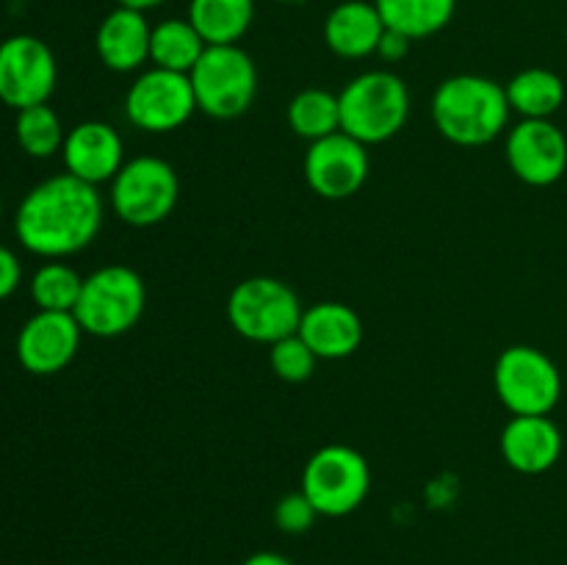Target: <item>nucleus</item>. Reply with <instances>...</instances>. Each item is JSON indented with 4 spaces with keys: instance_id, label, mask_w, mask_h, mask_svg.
Returning <instances> with one entry per match:
<instances>
[{
    "instance_id": "8",
    "label": "nucleus",
    "mask_w": 567,
    "mask_h": 565,
    "mask_svg": "<svg viewBox=\"0 0 567 565\" xmlns=\"http://www.w3.org/2000/svg\"><path fill=\"white\" fill-rule=\"evenodd\" d=\"M493 388L513 415H551L563 399V374L543 349L515 343L496 358Z\"/></svg>"
},
{
    "instance_id": "14",
    "label": "nucleus",
    "mask_w": 567,
    "mask_h": 565,
    "mask_svg": "<svg viewBox=\"0 0 567 565\" xmlns=\"http://www.w3.org/2000/svg\"><path fill=\"white\" fill-rule=\"evenodd\" d=\"M83 330L75 314L37 310L17 332V360L37 377H53L75 360Z\"/></svg>"
},
{
    "instance_id": "13",
    "label": "nucleus",
    "mask_w": 567,
    "mask_h": 565,
    "mask_svg": "<svg viewBox=\"0 0 567 565\" xmlns=\"http://www.w3.org/2000/svg\"><path fill=\"white\" fill-rule=\"evenodd\" d=\"M504 155L526 186H554L567 172V136L551 120H520L509 127Z\"/></svg>"
},
{
    "instance_id": "30",
    "label": "nucleus",
    "mask_w": 567,
    "mask_h": 565,
    "mask_svg": "<svg viewBox=\"0 0 567 565\" xmlns=\"http://www.w3.org/2000/svg\"><path fill=\"white\" fill-rule=\"evenodd\" d=\"M410 44H413V39L404 37V33H399V31H391V28H385V33H382V39H380V48H377V55H380L382 61H388V64H396V61L408 59Z\"/></svg>"
},
{
    "instance_id": "29",
    "label": "nucleus",
    "mask_w": 567,
    "mask_h": 565,
    "mask_svg": "<svg viewBox=\"0 0 567 565\" xmlns=\"http://www.w3.org/2000/svg\"><path fill=\"white\" fill-rule=\"evenodd\" d=\"M22 282V264L9 247L0 244V299L11 297Z\"/></svg>"
},
{
    "instance_id": "20",
    "label": "nucleus",
    "mask_w": 567,
    "mask_h": 565,
    "mask_svg": "<svg viewBox=\"0 0 567 565\" xmlns=\"http://www.w3.org/2000/svg\"><path fill=\"white\" fill-rule=\"evenodd\" d=\"M509 109L520 120H551L565 105V81L546 66H526L509 78L507 86Z\"/></svg>"
},
{
    "instance_id": "4",
    "label": "nucleus",
    "mask_w": 567,
    "mask_h": 565,
    "mask_svg": "<svg viewBox=\"0 0 567 565\" xmlns=\"http://www.w3.org/2000/svg\"><path fill=\"white\" fill-rule=\"evenodd\" d=\"M144 305L147 286L142 275L125 264H109L83 277L81 299L72 314L86 336L120 338L138 325Z\"/></svg>"
},
{
    "instance_id": "10",
    "label": "nucleus",
    "mask_w": 567,
    "mask_h": 565,
    "mask_svg": "<svg viewBox=\"0 0 567 565\" xmlns=\"http://www.w3.org/2000/svg\"><path fill=\"white\" fill-rule=\"evenodd\" d=\"M197 111L192 78L183 72L150 66L125 94V116L144 133H172Z\"/></svg>"
},
{
    "instance_id": "22",
    "label": "nucleus",
    "mask_w": 567,
    "mask_h": 565,
    "mask_svg": "<svg viewBox=\"0 0 567 565\" xmlns=\"http://www.w3.org/2000/svg\"><path fill=\"white\" fill-rule=\"evenodd\" d=\"M205 39L199 37L197 28L188 22V17H169L153 25V39H150V64L172 72H188L197 66L205 53Z\"/></svg>"
},
{
    "instance_id": "21",
    "label": "nucleus",
    "mask_w": 567,
    "mask_h": 565,
    "mask_svg": "<svg viewBox=\"0 0 567 565\" xmlns=\"http://www.w3.org/2000/svg\"><path fill=\"white\" fill-rule=\"evenodd\" d=\"M188 22L205 44H238L255 20V0H188Z\"/></svg>"
},
{
    "instance_id": "32",
    "label": "nucleus",
    "mask_w": 567,
    "mask_h": 565,
    "mask_svg": "<svg viewBox=\"0 0 567 565\" xmlns=\"http://www.w3.org/2000/svg\"><path fill=\"white\" fill-rule=\"evenodd\" d=\"M166 0H116V6H125V9H136V11H144L147 14L150 9H158V6H164Z\"/></svg>"
},
{
    "instance_id": "26",
    "label": "nucleus",
    "mask_w": 567,
    "mask_h": 565,
    "mask_svg": "<svg viewBox=\"0 0 567 565\" xmlns=\"http://www.w3.org/2000/svg\"><path fill=\"white\" fill-rule=\"evenodd\" d=\"M14 133L22 153H28L31 158H50V155L61 153L66 138L61 116L48 103L17 111Z\"/></svg>"
},
{
    "instance_id": "11",
    "label": "nucleus",
    "mask_w": 567,
    "mask_h": 565,
    "mask_svg": "<svg viewBox=\"0 0 567 565\" xmlns=\"http://www.w3.org/2000/svg\"><path fill=\"white\" fill-rule=\"evenodd\" d=\"M59 83V64L48 44L31 33L0 42V103L22 111L48 103Z\"/></svg>"
},
{
    "instance_id": "25",
    "label": "nucleus",
    "mask_w": 567,
    "mask_h": 565,
    "mask_svg": "<svg viewBox=\"0 0 567 565\" xmlns=\"http://www.w3.org/2000/svg\"><path fill=\"white\" fill-rule=\"evenodd\" d=\"M83 277L64 260H48L31 277V299L39 310L72 314L81 299Z\"/></svg>"
},
{
    "instance_id": "33",
    "label": "nucleus",
    "mask_w": 567,
    "mask_h": 565,
    "mask_svg": "<svg viewBox=\"0 0 567 565\" xmlns=\"http://www.w3.org/2000/svg\"><path fill=\"white\" fill-rule=\"evenodd\" d=\"M280 3H297V0H280Z\"/></svg>"
},
{
    "instance_id": "9",
    "label": "nucleus",
    "mask_w": 567,
    "mask_h": 565,
    "mask_svg": "<svg viewBox=\"0 0 567 565\" xmlns=\"http://www.w3.org/2000/svg\"><path fill=\"white\" fill-rule=\"evenodd\" d=\"M299 491L310 499L319 515L341 518L354 513L371 491L369 460L347 443H327L305 463Z\"/></svg>"
},
{
    "instance_id": "5",
    "label": "nucleus",
    "mask_w": 567,
    "mask_h": 565,
    "mask_svg": "<svg viewBox=\"0 0 567 565\" xmlns=\"http://www.w3.org/2000/svg\"><path fill=\"white\" fill-rule=\"evenodd\" d=\"M188 78L197 109L214 120H236L258 97V66L241 44H208Z\"/></svg>"
},
{
    "instance_id": "2",
    "label": "nucleus",
    "mask_w": 567,
    "mask_h": 565,
    "mask_svg": "<svg viewBox=\"0 0 567 565\" xmlns=\"http://www.w3.org/2000/svg\"><path fill=\"white\" fill-rule=\"evenodd\" d=\"M432 122L437 133L460 147H482L507 131L509 100L498 81L476 72L452 75L432 94Z\"/></svg>"
},
{
    "instance_id": "23",
    "label": "nucleus",
    "mask_w": 567,
    "mask_h": 565,
    "mask_svg": "<svg viewBox=\"0 0 567 565\" xmlns=\"http://www.w3.org/2000/svg\"><path fill=\"white\" fill-rule=\"evenodd\" d=\"M374 6L385 28L413 42L441 33L457 14V0H374Z\"/></svg>"
},
{
    "instance_id": "7",
    "label": "nucleus",
    "mask_w": 567,
    "mask_h": 565,
    "mask_svg": "<svg viewBox=\"0 0 567 565\" xmlns=\"http://www.w3.org/2000/svg\"><path fill=\"white\" fill-rule=\"evenodd\" d=\"M111 210L131 227H153L169 219L181 199V177L169 161L158 155H136L125 161L111 181Z\"/></svg>"
},
{
    "instance_id": "6",
    "label": "nucleus",
    "mask_w": 567,
    "mask_h": 565,
    "mask_svg": "<svg viewBox=\"0 0 567 565\" xmlns=\"http://www.w3.org/2000/svg\"><path fill=\"white\" fill-rule=\"evenodd\" d=\"M302 302L288 282L277 277H247L227 297V321L241 338L255 343H277L293 336L302 321Z\"/></svg>"
},
{
    "instance_id": "17",
    "label": "nucleus",
    "mask_w": 567,
    "mask_h": 565,
    "mask_svg": "<svg viewBox=\"0 0 567 565\" xmlns=\"http://www.w3.org/2000/svg\"><path fill=\"white\" fill-rule=\"evenodd\" d=\"M150 39H153V25L147 14L116 6L100 20L94 50L105 70L136 72L150 61Z\"/></svg>"
},
{
    "instance_id": "15",
    "label": "nucleus",
    "mask_w": 567,
    "mask_h": 565,
    "mask_svg": "<svg viewBox=\"0 0 567 565\" xmlns=\"http://www.w3.org/2000/svg\"><path fill=\"white\" fill-rule=\"evenodd\" d=\"M61 158L70 175L100 186L114 181L116 172L125 166V144L109 122L86 120L66 131Z\"/></svg>"
},
{
    "instance_id": "12",
    "label": "nucleus",
    "mask_w": 567,
    "mask_h": 565,
    "mask_svg": "<svg viewBox=\"0 0 567 565\" xmlns=\"http://www.w3.org/2000/svg\"><path fill=\"white\" fill-rule=\"evenodd\" d=\"M371 172L369 147L338 131L319 138L305 153V181L321 199H349L365 186Z\"/></svg>"
},
{
    "instance_id": "16",
    "label": "nucleus",
    "mask_w": 567,
    "mask_h": 565,
    "mask_svg": "<svg viewBox=\"0 0 567 565\" xmlns=\"http://www.w3.org/2000/svg\"><path fill=\"white\" fill-rule=\"evenodd\" d=\"M498 449L518 474H546L563 458V430L551 415H513L504 424Z\"/></svg>"
},
{
    "instance_id": "3",
    "label": "nucleus",
    "mask_w": 567,
    "mask_h": 565,
    "mask_svg": "<svg viewBox=\"0 0 567 565\" xmlns=\"http://www.w3.org/2000/svg\"><path fill=\"white\" fill-rule=\"evenodd\" d=\"M341 131L360 144H382L396 136L410 116V89L396 72L369 70L338 92Z\"/></svg>"
},
{
    "instance_id": "18",
    "label": "nucleus",
    "mask_w": 567,
    "mask_h": 565,
    "mask_svg": "<svg viewBox=\"0 0 567 565\" xmlns=\"http://www.w3.org/2000/svg\"><path fill=\"white\" fill-rule=\"evenodd\" d=\"M321 33H324V44L330 48V53H336L338 59L358 61L377 55L385 22L377 11L374 0H343L327 14Z\"/></svg>"
},
{
    "instance_id": "31",
    "label": "nucleus",
    "mask_w": 567,
    "mask_h": 565,
    "mask_svg": "<svg viewBox=\"0 0 567 565\" xmlns=\"http://www.w3.org/2000/svg\"><path fill=\"white\" fill-rule=\"evenodd\" d=\"M241 565H293V563L277 552H255L249 554Z\"/></svg>"
},
{
    "instance_id": "1",
    "label": "nucleus",
    "mask_w": 567,
    "mask_h": 565,
    "mask_svg": "<svg viewBox=\"0 0 567 565\" xmlns=\"http://www.w3.org/2000/svg\"><path fill=\"white\" fill-rule=\"evenodd\" d=\"M105 203L97 186L61 172L37 183L14 214V233L39 258H70L97 238Z\"/></svg>"
},
{
    "instance_id": "28",
    "label": "nucleus",
    "mask_w": 567,
    "mask_h": 565,
    "mask_svg": "<svg viewBox=\"0 0 567 565\" xmlns=\"http://www.w3.org/2000/svg\"><path fill=\"white\" fill-rule=\"evenodd\" d=\"M319 518V510L310 504V499L302 491L286 493L275 504V526L286 535H302Z\"/></svg>"
},
{
    "instance_id": "27",
    "label": "nucleus",
    "mask_w": 567,
    "mask_h": 565,
    "mask_svg": "<svg viewBox=\"0 0 567 565\" xmlns=\"http://www.w3.org/2000/svg\"><path fill=\"white\" fill-rule=\"evenodd\" d=\"M316 363H319V358H316L313 349L302 341L299 332L280 338V341L269 347V366L282 382L310 380L316 371Z\"/></svg>"
},
{
    "instance_id": "19",
    "label": "nucleus",
    "mask_w": 567,
    "mask_h": 565,
    "mask_svg": "<svg viewBox=\"0 0 567 565\" xmlns=\"http://www.w3.org/2000/svg\"><path fill=\"white\" fill-rule=\"evenodd\" d=\"M297 332L319 360H343L358 352L363 321L343 302H316L305 308Z\"/></svg>"
},
{
    "instance_id": "24",
    "label": "nucleus",
    "mask_w": 567,
    "mask_h": 565,
    "mask_svg": "<svg viewBox=\"0 0 567 565\" xmlns=\"http://www.w3.org/2000/svg\"><path fill=\"white\" fill-rule=\"evenodd\" d=\"M288 125L305 142H319V138L332 136L341 131V105L338 94L327 89L310 86L302 89L288 103Z\"/></svg>"
}]
</instances>
